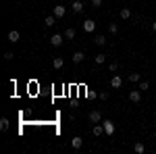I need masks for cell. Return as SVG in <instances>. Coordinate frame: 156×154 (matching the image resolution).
<instances>
[{
	"label": "cell",
	"mask_w": 156,
	"mask_h": 154,
	"mask_svg": "<svg viewBox=\"0 0 156 154\" xmlns=\"http://www.w3.org/2000/svg\"><path fill=\"white\" fill-rule=\"evenodd\" d=\"M81 146H83V140H81V138H73L71 140V148L73 150H79Z\"/></svg>",
	"instance_id": "cell-13"
},
{
	"label": "cell",
	"mask_w": 156,
	"mask_h": 154,
	"mask_svg": "<svg viewBox=\"0 0 156 154\" xmlns=\"http://www.w3.org/2000/svg\"><path fill=\"white\" fill-rule=\"evenodd\" d=\"M62 42H65V40H62V34H54V36L50 38V44H52L54 48L62 46Z\"/></svg>",
	"instance_id": "cell-5"
},
{
	"label": "cell",
	"mask_w": 156,
	"mask_h": 154,
	"mask_svg": "<svg viewBox=\"0 0 156 154\" xmlns=\"http://www.w3.org/2000/svg\"><path fill=\"white\" fill-rule=\"evenodd\" d=\"M119 17L123 19V21H127V19H131V9H129V6H123V9L119 11Z\"/></svg>",
	"instance_id": "cell-9"
},
{
	"label": "cell",
	"mask_w": 156,
	"mask_h": 154,
	"mask_svg": "<svg viewBox=\"0 0 156 154\" xmlns=\"http://www.w3.org/2000/svg\"><path fill=\"white\" fill-rule=\"evenodd\" d=\"M108 31H110V34H117V31H119V25H117V23H110V25H108Z\"/></svg>",
	"instance_id": "cell-23"
},
{
	"label": "cell",
	"mask_w": 156,
	"mask_h": 154,
	"mask_svg": "<svg viewBox=\"0 0 156 154\" xmlns=\"http://www.w3.org/2000/svg\"><path fill=\"white\" fill-rule=\"evenodd\" d=\"M92 133H94L96 138H100V135H106V133H104V125H102V123H94V127H92Z\"/></svg>",
	"instance_id": "cell-6"
},
{
	"label": "cell",
	"mask_w": 156,
	"mask_h": 154,
	"mask_svg": "<svg viewBox=\"0 0 156 154\" xmlns=\"http://www.w3.org/2000/svg\"><path fill=\"white\" fill-rule=\"evenodd\" d=\"M133 152L135 154H144L146 152V146L142 142H135V146H133Z\"/></svg>",
	"instance_id": "cell-15"
},
{
	"label": "cell",
	"mask_w": 156,
	"mask_h": 154,
	"mask_svg": "<svg viewBox=\"0 0 156 154\" xmlns=\"http://www.w3.org/2000/svg\"><path fill=\"white\" fill-rule=\"evenodd\" d=\"M117 69H119V63H115V60H112V63L108 65V71H110V73H115Z\"/></svg>",
	"instance_id": "cell-22"
},
{
	"label": "cell",
	"mask_w": 156,
	"mask_h": 154,
	"mask_svg": "<svg viewBox=\"0 0 156 154\" xmlns=\"http://www.w3.org/2000/svg\"><path fill=\"white\" fill-rule=\"evenodd\" d=\"M52 15H54V17H56V19H62V17H65V15H67V9H65V6H62V4H56V6H54V9H52Z\"/></svg>",
	"instance_id": "cell-3"
},
{
	"label": "cell",
	"mask_w": 156,
	"mask_h": 154,
	"mask_svg": "<svg viewBox=\"0 0 156 154\" xmlns=\"http://www.w3.org/2000/svg\"><path fill=\"white\" fill-rule=\"evenodd\" d=\"M140 90H142V92L150 90V83H148V81H140Z\"/></svg>",
	"instance_id": "cell-24"
},
{
	"label": "cell",
	"mask_w": 156,
	"mask_h": 154,
	"mask_svg": "<svg viewBox=\"0 0 156 154\" xmlns=\"http://www.w3.org/2000/svg\"><path fill=\"white\" fill-rule=\"evenodd\" d=\"M110 85H112L115 90H119L121 85H123V77H121V75H112V77H110Z\"/></svg>",
	"instance_id": "cell-8"
},
{
	"label": "cell",
	"mask_w": 156,
	"mask_h": 154,
	"mask_svg": "<svg viewBox=\"0 0 156 154\" xmlns=\"http://www.w3.org/2000/svg\"><path fill=\"white\" fill-rule=\"evenodd\" d=\"M73 38H75V29H73V27H69V29L65 31V40H73Z\"/></svg>",
	"instance_id": "cell-18"
},
{
	"label": "cell",
	"mask_w": 156,
	"mask_h": 154,
	"mask_svg": "<svg viewBox=\"0 0 156 154\" xmlns=\"http://www.w3.org/2000/svg\"><path fill=\"white\" fill-rule=\"evenodd\" d=\"M52 67H54V69H62V67H65V59H62V56H54Z\"/></svg>",
	"instance_id": "cell-12"
},
{
	"label": "cell",
	"mask_w": 156,
	"mask_h": 154,
	"mask_svg": "<svg viewBox=\"0 0 156 154\" xmlns=\"http://www.w3.org/2000/svg\"><path fill=\"white\" fill-rule=\"evenodd\" d=\"M94 42H96L98 46H104V44H106V38H104V36H96V40H94Z\"/></svg>",
	"instance_id": "cell-21"
},
{
	"label": "cell",
	"mask_w": 156,
	"mask_h": 154,
	"mask_svg": "<svg viewBox=\"0 0 156 154\" xmlns=\"http://www.w3.org/2000/svg\"><path fill=\"white\" fill-rule=\"evenodd\" d=\"M92 4L98 9V6H102V4H104V0H92Z\"/></svg>",
	"instance_id": "cell-25"
},
{
	"label": "cell",
	"mask_w": 156,
	"mask_h": 154,
	"mask_svg": "<svg viewBox=\"0 0 156 154\" xmlns=\"http://www.w3.org/2000/svg\"><path fill=\"white\" fill-rule=\"evenodd\" d=\"M19 38H21V34H19L17 29H11V31H9V36H6V40L15 44V42H19Z\"/></svg>",
	"instance_id": "cell-11"
},
{
	"label": "cell",
	"mask_w": 156,
	"mask_h": 154,
	"mask_svg": "<svg viewBox=\"0 0 156 154\" xmlns=\"http://www.w3.org/2000/svg\"><path fill=\"white\" fill-rule=\"evenodd\" d=\"M102 63H106V54H96V65H102Z\"/></svg>",
	"instance_id": "cell-20"
},
{
	"label": "cell",
	"mask_w": 156,
	"mask_h": 154,
	"mask_svg": "<svg viewBox=\"0 0 156 154\" xmlns=\"http://www.w3.org/2000/svg\"><path fill=\"white\" fill-rule=\"evenodd\" d=\"M129 81H133V83H140V81H142L140 73H129Z\"/></svg>",
	"instance_id": "cell-17"
},
{
	"label": "cell",
	"mask_w": 156,
	"mask_h": 154,
	"mask_svg": "<svg viewBox=\"0 0 156 154\" xmlns=\"http://www.w3.org/2000/svg\"><path fill=\"white\" fill-rule=\"evenodd\" d=\"M54 21H56V17H54V15H50V17H46V21H44V23H46V27H52Z\"/></svg>",
	"instance_id": "cell-19"
},
{
	"label": "cell",
	"mask_w": 156,
	"mask_h": 154,
	"mask_svg": "<svg viewBox=\"0 0 156 154\" xmlns=\"http://www.w3.org/2000/svg\"><path fill=\"white\" fill-rule=\"evenodd\" d=\"M9 123H11L9 119H6V117H2V119H0V129H2V131H6V129H9Z\"/></svg>",
	"instance_id": "cell-16"
},
{
	"label": "cell",
	"mask_w": 156,
	"mask_h": 154,
	"mask_svg": "<svg viewBox=\"0 0 156 154\" xmlns=\"http://www.w3.org/2000/svg\"><path fill=\"white\" fill-rule=\"evenodd\" d=\"M100 100H108V92H102L100 94Z\"/></svg>",
	"instance_id": "cell-27"
},
{
	"label": "cell",
	"mask_w": 156,
	"mask_h": 154,
	"mask_svg": "<svg viewBox=\"0 0 156 154\" xmlns=\"http://www.w3.org/2000/svg\"><path fill=\"white\" fill-rule=\"evenodd\" d=\"M94 29H96V23H94L92 19H85V21H83V31H87V34H92Z\"/></svg>",
	"instance_id": "cell-10"
},
{
	"label": "cell",
	"mask_w": 156,
	"mask_h": 154,
	"mask_svg": "<svg viewBox=\"0 0 156 154\" xmlns=\"http://www.w3.org/2000/svg\"><path fill=\"white\" fill-rule=\"evenodd\" d=\"M71 11L73 13H83V0H73V4H71Z\"/></svg>",
	"instance_id": "cell-7"
},
{
	"label": "cell",
	"mask_w": 156,
	"mask_h": 154,
	"mask_svg": "<svg viewBox=\"0 0 156 154\" xmlns=\"http://www.w3.org/2000/svg\"><path fill=\"white\" fill-rule=\"evenodd\" d=\"M152 29H154V31H156V21H154V23H152Z\"/></svg>",
	"instance_id": "cell-28"
},
{
	"label": "cell",
	"mask_w": 156,
	"mask_h": 154,
	"mask_svg": "<svg viewBox=\"0 0 156 154\" xmlns=\"http://www.w3.org/2000/svg\"><path fill=\"white\" fill-rule=\"evenodd\" d=\"M12 56H15L12 52H4V60H12Z\"/></svg>",
	"instance_id": "cell-26"
},
{
	"label": "cell",
	"mask_w": 156,
	"mask_h": 154,
	"mask_svg": "<svg viewBox=\"0 0 156 154\" xmlns=\"http://www.w3.org/2000/svg\"><path fill=\"white\" fill-rule=\"evenodd\" d=\"M129 102H133V104L142 102V90H140V88H137V90H131V92H129Z\"/></svg>",
	"instance_id": "cell-1"
},
{
	"label": "cell",
	"mask_w": 156,
	"mask_h": 154,
	"mask_svg": "<svg viewBox=\"0 0 156 154\" xmlns=\"http://www.w3.org/2000/svg\"><path fill=\"white\" fill-rule=\"evenodd\" d=\"M102 125H104V133H106V135H112L115 129H117V127H115V123H112V121H108V119H102Z\"/></svg>",
	"instance_id": "cell-2"
},
{
	"label": "cell",
	"mask_w": 156,
	"mask_h": 154,
	"mask_svg": "<svg viewBox=\"0 0 156 154\" xmlns=\"http://www.w3.org/2000/svg\"><path fill=\"white\" fill-rule=\"evenodd\" d=\"M87 119H90V123H102V113L100 110H92L87 115Z\"/></svg>",
	"instance_id": "cell-4"
},
{
	"label": "cell",
	"mask_w": 156,
	"mask_h": 154,
	"mask_svg": "<svg viewBox=\"0 0 156 154\" xmlns=\"http://www.w3.org/2000/svg\"><path fill=\"white\" fill-rule=\"evenodd\" d=\"M83 59H85V54L81 52V50H77V52L73 54V63H75V65H79V63H81Z\"/></svg>",
	"instance_id": "cell-14"
}]
</instances>
